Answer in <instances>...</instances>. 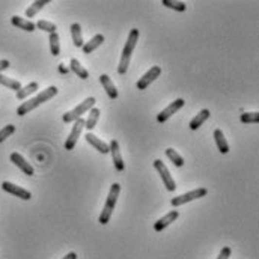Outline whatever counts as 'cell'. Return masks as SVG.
<instances>
[{
    "label": "cell",
    "mask_w": 259,
    "mask_h": 259,
    "mask_svg": "<svg viewBox=\"0 0 259 259\" xmlns=\"http://www.w3.org/2000/svg\"><path fill=\"white\" fill-rule=\"evenodd\" d=\"M56 94H57V87H54V86H50V87H47V89H44L41 94H38L36 97H34V98H30L29 101H24L20 107L17 109V115L18 116H24V115H27L29 112H32L34 109H36L38 105H41V104H44L45 101H49V100H52L53 97H56Z\"/></svg>",
    "instance_id": "obj_1"
},
{
    "label": "cell",
    "mask_w": 259,
    "mask_h": 259,
    "mask_svg": "<svg viewBox=\"0 0 259 259\" xmlns=\"http://www.w3.org/2000/svg\"><path fill=\"white\" fill-rule=\"evenodd\" d=\"M139 29H131V32L128 35V39L124 45V50H122V56H121V60H119V65H118V72L121 75H124L128 69V65H130V59H131V54L136 49L137 45V41H139Z\"/></svg>",
    "instance_id": "obj_2"
},
{
    "label": "cell",
    "mask_w": 259,
    "mask_h": 259,
    "mask_svg": "<svg viewBox=\"0 0 259 259\" xmlns=\"http://www.w3.org/2000/svg\"><path fill=\"white\" fill-rule=\"evenodd\" d=\"M121 193V186L119 184H113L110 187V191H109V196H107V199H105V204H104V208L101 211V214H100V219L98 222L101 224H107L110 222V217H112V212L116 207V202H118V196Z\"/></svg>",
    "instance_id": "obj_3"
},
{
    "label": "cell",
    "mask_w": 259,
    "mask_h": 259,
    "mask_svg": "<svg viewBox=\"0 0 259 259\" xmlns=\"http://www.w3.org/2000/svg\"><path fill=\"white\" fill-rule=\"evenodd\" d=\"M95 105V98L94 97H89V98H86L83 103H80L77 107L75 109H72L71 112H68V113H65L64 115V122L65 124H69V122H74V121H77L79 118H82V115L83 113H86L87 110H90Z\"/></svg>",
    "instance_id": "obj_4"
},
{
    "label": "cell",
    "mask_w": 259,
    "mask_h": 259,
    "mask_svg": "<svg viewBox=\"0 0 259 259\" xmlns=\"http://www.w3.org/2000/svg\"><path fill=\"white\" fill-rule=\"evenodd\" d=\"M208 194V190L207 189H197V190H191L186 194H181V196H176L173 197V199L171 201L172 207H181V205H184V204H189L191 201H196V199H199V197H204Z\"/></svg>",
    "instance_id": "obj_5"
},
{
    "label": "cell",
    "mask_w": 259,
    "mask_h": 259,
    "mask_svg": "<svg viewBox=\"0 0 259 259\" xmlns=\"http://www.w3.org/2000/svg\"><path fill=\"white\" fill-rule=\"evenodd\" d=\"M85 128V119L83 118H79L77 121H74V125H72V130L68 136V139L65 142V149L67 151H71L74 149V146L77 145V140H79V137L82 134V130Z\"/></svg>",
    "instance_id": "obj_6"
},
{
    "label": "cell",
    "mask_w": 259,
    "mask_h": 259,
    "mask_svg": "<svg viewBox=\"0 0 259 259\" xmlns=\"http://www.w3.org/2000/svg\"><path fill=\"white\" fill-rule=\"evenodd\" d=\"M154 167L157 169V172L160 173L161 181H163V184L166 186V189L169 190V191H173V190L176 189V184H175V181H173V178H172L169 169L166 167V164H164L161 160H155V161H154Z\"/></svg>",
    "instance_id": "obj_7"
},
{
    "label": "cell",
    "mask_w": 259,
    "mask_h": 259,
    "mask_svg": "<svg viewBox=\"0 0 259 259\" xmlns=\"http://www.w3.org/2000/svg\"><path fill=\"white\" fill-rule=\"evenodd\" d=\"M184 104H186V101L182 100V98H178V100H175L173 103H171L167 107L164 109V110H161V113H158V116H157V121L160 124H163V122H166L167 119L169 118H172L179 109H182L184 107Z\"/></svg>",
    "instance_id": "obj_8"
},
{
    "label": "cell",
    "mask_w": 259,
    "mask_h": 259,
    "mask_svg": "<svg viewBox=\"0 0 259 259\" xmlns=\"http://www.w3.org/2000/svg\"><path fill=\"white\" fill-rule=\"evenodd\" d=\"M2 189H3V191L17 196V197H20V199H23V201H30V199H32V193H30L29 190H26V189H23L20 186H15V184H12V182H9V181H3L2 182Z\"/></svg>",
    "instance_id": "obj_9"
},
{
    "label": "cell",
    "mask_w": 259,
    "mask_h": 259,
    "mask_svg": "<svg viewBox=\"0 0 259 259\" xmlns=\"http://www.w3.org/2000/svg\"><path fill=\"white\" fill-rule=\"evenodd\" d=\"M160 74H161V68H160V67L155 65V67L149 68V71H146V72L143 74V77H140V80L137 82V89H140V90L146 89L152 82L157 80V79L160 77Z\"/></svg>",
    "instance_id": "obj_10"
},
{
    "label": "cell",
    "mask_w": 259,
    "mask_h": 259,
    "mask_svg": "<svg viewBox=\"0 0 259 259\" xmlns=\"http://www.w3.org/2000/svg\"><path fill=\"white\" fill-rule=\"evenodd\" d=\"M109 152L112 154V161L116 167L118 172H124L125 169V164H124V158H122V154H121V149H119V143L118 140H112L109 143Z\"/></svg>",
    "instance_id": "obj_11"
},
{
    "label": "cell",
    "mask_w": 259,
    "mask_h": 259,
    "mask_svg": "<svg viewBox=\"0 0 259 259\" xmlns=\"http://www.w3.org/2000/svg\"><path fill=\"white\" fill-rule=\"evenodd\" d=\"M11 161L18 167L20 171H23L26 175H29V176H32L34 173H35V171H34V167L29 164V161H26V158L21 155V154H18V152H12L11 154Z\"/></svg>",
    "instance_id": "obj_12"
},
{
    "label": "cell",
    "mask_w": 259,
    "mask_h": 259,
    "mask_svg": "<svg viewBox=\"0 0 259 259\" xmlns=\"http://www.w3.org/2000/svg\"><path fill=\"white\" fill-rule=\"evenodd\" d=\"M178 216H179V212H178L176 209H172L171 212H167L164 217H161L160 220H157V222L154 223V231H155V232L164 231L167 226H171V224L178 219Z\"/></svg>",
    "instance_id": "obj_13"
},
{
    "label": "cell",
    "mask_w": 259,
    "mask_h": 259,
    "mask_svg": "<svg viewBox=\"0 0 259 259\" xmlns=\"http://www.w3.org/2000/svg\"><path fill=\"white\" fill-rule=\"evenodd\" d=\"M100 82H101V85H103V87H104V90H105V94L109 95V98H110V100H116V98H118V89L115 87V85H113V82L110 80L109 75H107V74H101Z\"/></svg>",
    "instance_id": "obj_14"
},
{
    "label": "cell",
    "mask_w": 259,
    "mask_h": 259,
    "mask_svg": "<svg viewBox=\"0 0 259 259\" xmlns=\"http://www.w3.org/2000/svg\"><path fill=\"white\" fill-rule=\"evenodd\" d=\"M86 142L89 145H92L98 152H101V154H109V145L103 142L101 139H98L97 136H94L92 133H87L86 134Z\"/></svg>",
    "instance_id": "obj_15"
},
{
    "label": "cell",
    "mask_w": 259,
    "mask_h": 259,
    "mask_svg": "<svg viewBox=\"0 0 259 259\" xmlns=\"http://www.w3.org/2000/svg\"><path fill=\"white\" fill-rule=\"evenodd\" d=\"M11 23H12V26L18 27V29H21V30H26V32H34V30L36 29L35 23L29 21V20H24V18H21V17H17V15L11 18Z\"/></svg>",
    "instance_id": "obj_16"
},
{
    "label": "cell",
    "mask_w": 259,
    "mask_h": 259,
    "mask_svg": "<svg viewBox=\"0 0 259 259\" xmlns=\"http://www.w3.org/2000/svg\"><path fill=\"white\" fill-rule=\"evenodd\" d=\"M104 42V36L103 35H95L92 39H90V41H87L85 45H83V53L85 54H89V53H92L94 50H97L98 47H100V45Z\"/></svg>",
    "instance_id": "obj_17"
},
{
    "label": "cell",
    "mask_w": 259,
    "mask_h": 259,
    "mask_svg": "<svg viewBox=\"0 0 259 259\" xmlns=\"http://www.w3.org/2000/svg\"><path fill=\"white\" fill-rule=\"evenodd\" d=\"M71 36H72V42L77 49L83 47L85 42H83V36H82V27L79 23H74L71 24Z\"/></svg>",
    "instance_id": "obj_18"
},
{
    "label": "cell",
    "mask_w": 259,
    "mask_h": 259,
    "mask_svg": "<svg viewBox=\"0 0 259 259\" xmlns=\"http://www.w3.org/2000/svg\"><path fill=\"white\" fill-rule=\"evenodd\" d=\"M209 110L208 109H204V110H201L199 113H197L191 121H190V128L191 130H197V128H199L204 122H205V121L209 118Z\"/></svg>",
    "instance_id": "obj_19"
},
{
    "label": "cell",
    "mask_w": 259,
    "mask_h": 259,
    "mask_svg": "<svg viewBox=\"0 0 259 259\" xmlns=\"http://www.w3.org/2000/svg\"><path fill=\"white\" fill-rule=\"evenodd\" d=\"M214 140H216L217 148H219V151L222 152V154H227V152H229V145H227V142H226V139H224V136H223L220 128L214 130Z\"/></svg>",
    "instance_id": "obj_20"
},
{
    "label": "cell",
    "mask_w": 259,
    "mask_h": 259,
    "mask_svg": "<svg viewBox=\"0 0 259 259\" xmlns=\"http://www.w3.org/2000/svg\"><path fill=\"white\" fill-rule=\"evenodd\" d=\"M98 119H100V110L95 109V107H92V109L89 110L87 119H85V128H87V131L94 130L95 125H97V122H98Z\"/></svg>",
    "instance_id": "obj_21"
},
{
    "label": "cell",
    "mask_w": 259,
    "mask_h": 259,
    "mask_svg": "<svg viewBox=\"0 0 259 259\" xmlns=\"http://www.w3.org/2000/svg\"><path fill=\"white\" fill-rule=\"evenodd\" d=\"M38 89H39V85H38L36 82L29 83L27 86H24V87H21V89L18 90V92H17V98H18V100H24V98H27L29 95L35 94Z\"/></svg>",
    "instance_id": "obj_22"
},
{
    "label": "cell",
    "mask_w": 259,
    "mask_h": 259,
    "mask_svg": "<svg viewBox=\"0 0 259 259\" xmlns=\"http://www.w3.org/2000/svg\"><path fill=\"white\" fill-rule=\"evenodd\" d=\"M47 3H50V0H36V2H34L26 9V17H35V15Z\"/></svg>",
    "instance_id": "obj_23"
},
{
    "label": "cell",
    "mask_w": 259,
    "mask_h": 259,
    "mask_svg": "<svg viewBox=\"0 0 259 259\" xmlns=\"http://www.w3.org/2000/svg\"><path fill=\"white\" fill-rule=\"evenodd\" d=\"M71 71L77 74V77H80L82 80H86L89 77L87 69L82 67V64L79 62L77 59H71Z\"/></svg>",
    "instance_id": "obj_24"
},
{
    "label": "cell",
    "mask_w": 259,
    "mask_h": 259,
    "mask_svg": "<svg viewBox=\"0 0 259 259\" xmlns=\"http://www.w3.org/2000/svg\"><path fill=\"white\" fill-rule=\"evenodd\" d=\"M0 85L2 86H6L8 89H12L15 92H18V90L23 87L21 83L18 80H14V79H9V77H5V75L0 74Z\"/></svg>",
    "instance_id": "obj_25"
},
{
    "label": "cell",
    "mask_w": 259,
    "mask_h": 259,
    "mask_svg": "<svg viewBox=\"0 0 259 259\" xmlns=\"http://www.w3.org/2000/svg\"><path fill=\"white\" fill-rule=\"evenodd\" d=\"M166 155H167V158H169L176 167H182V166H184V158H182L173 148H167V149H166Z\"/></svg>",
    "instance_id": "obj_26"
},
{
    "label": "cell",
    "mask_w": 259,
    "mask_h": 259,
    "mask_svg": "<svg viewBox=\"0 0 259 259\" xmlns=\"http://www.w3.org/2000/svg\"><path fill=\"white\" fill-rule=\"evenodd\" d=\"M50 52L53 56H59L60 54V44H59V35L54 32V34H50Z\"/></svg>",
    "instance_id": "obj_27"
},
{
    "label": "cell",
    "mask_w": 259,
    "mask_h": 259,
    "mask_svg": "<svg viewBox=\"0 0 259 259\" xmlns=\"http://www.w3.org/2000/svg\"><path fill=\"white\" fill-rule=\"evenodd\" d=\"M240 121L242 124H256L259 122V113L258 112H249V113H242Z\"/></svg>",
    "instance_id": "obj_28"
},
{
    "label": "cell",
    "mask_w": 259,
    "mask_h": 259,
    "mask_svg": "<svg viewBox=\"0 0 259 259\" xmlns=\"http://www.w3.org/2000/svg\"><path fill=\"white\" fill-rule=\"evenodd\" d=\"M161 5H164L166 8H171L173 11L178 12H184L186 11V3L184 2H173V0H163Z\"/></svg>",
    "instance_id": "obj_29"
},
{
    "label": "cell",
    "mask_w": 259,
    "mask_h": 259,
    "mask_svg": "<svg viewBox=\"0 0 259 259\" xmlns=\"http://www.w3.org/2000/svg\"><path fill=\"white\" fill-rule=\"evenodd\" d=\"M35 26H36L38 29L44 30V32H49V34H54L56 29H57L54 23H50V21H47V20H39Z\"/></svg>",
    "instance_id": "obj_30"
},
{
    "label": "cell",
    "mask_w": 259,
    "mask_h": 259,
    "mask_svg": "<svg viewBox=\"0 0 259 259\" xmlns=\"http://www.w3.org/2000/svg\"><path fill=\"white\" fill-rule=\"evenodd\" d=\"M14 133H15V125H5L2 130H0V143H2L3 140H6L8 137Z\"/></svg>",
    "instance_id": "obj_31"
},
{
    "label": "cell",
    "mask_w": 259,
    "mask_h": 259,
    "mask_svg": "<svg viewBox=\"0 0 259 259\" xmlns=\"http://www.w3.org/2000/svg\"><path fill=\"white\" fill-rule=\"evenodd\" d=\"M231 255H232L231 247H223V249H222V252L219 253L217 259H229V258H231Z\"/></svg>",
    "instance_id": "obj_32"
},
{
    "label": "cell",
    "mask_w": 259,
    "mask_h": 259,
    "mask_svg": "<svg viewBox=\"0 0 259 259\" xmlns=\"http://www.w3.org/2000/svg\"><path fill=\"white\" fill-rule=\"evenodd\" d=\"M8 68H9V60H6V59L0 60V72L5 71V69H8Z\"/></svg>",
    "instance_id": "obj_33"
},
{
    "label": "cell",
    "mask_w": 259,
    "mask_h": 259,
    "mask_svg": "<svg viewBox=\"0 0 259 259\" xmlns=\"http://www.w3.org/2000/svg\"><path fill=\"white\" fill-rule=\"evenodd\" d=\"M62 259H77V253H74V252H69L68 255H65V258Z\"/></svg>",
    "instance_id": "obj_34"
},
{
    "label": "cell",
    "mask_w": 259,
    "mask_h": 259,
    "mask_svg": "<svg viewBox=\"0 0 259 259\" xmlns=\"http://www.w3.org/2000/svg\"><path fill=\"white\" fill-rule=\"evenodd\" d=\"M59 69H60V72H65V74L68 72V69H67V68H64L62 65H60V67H59Z\"/></svg>",
    "instance_id": "obj_35"
}]
</instances>
